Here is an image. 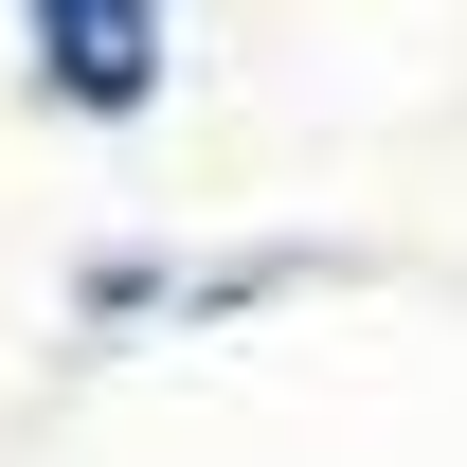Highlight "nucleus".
<instances>
[{"instance_id": "obj_1", "label": "nucleus", "mask_w": 467, "mask_h": 467, "mask_svg": "<svg viewBox=\"0 0 467 467\" xmlns=\"http://www.w3.org/2000/svg\"><path fill=\"white\" fill-rule=\"evenodd\" d=\"M36 55L72 109H144L162 90V0H36Z\"/></svg>"}]
</instances>
